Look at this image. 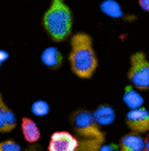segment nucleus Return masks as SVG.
Returning a JSON list of instances; mask_svg holds the SVG:
<instances>
[{"label":"nucleus","instance_id":"f257e3e1","mask_svg":"<svg viewBox=\"0 0 149 151\" xmlns=\"http://www.w3.org/2000/svg\"><path fill=\"white\" fill-rule=\"evenodd\" d=\"M71 69L80 79H90L95 74L98 66V60L95 55L91 37L88 34H76L71 39Z\"/></svg>","mask_w":149,"mask_h":151},{"label":"nucleus","instance_id":"f03ea898","mask_svg":"<svg viewBox=\"0 0 149 151\" xmlns=\"http://www.w3.org/2000/svg\"><path fill=\"white\" fill-rule=\"evenodd\" d=\"M43 29L55 42H64L72 32V12L64 0H51L43 15Z\"/></svg>","mask_w":149,"mask_h":151},{"label":"nucleus","instance_id":"7ed1b4c3","mask_svg":"<svg viewBox=\"0 0 149 151\" xmlns=\"http://www.w3.org/2000/svg\"><path fill=\"white\" fill-rule=\"evenodd\" d=\"M71 122L74 125V130L80 137V148L85 151L101 150L104 142V134L99 130L98 122L95 121L93 113L87 109H79L71 116Z\"/></svg>","mask_w":149,"mask_h":151},{"label":"nucleus","instance_id":"20e7f679","mask_svg":"<svg viewBox=\"0 0 149 151\" xmlns=\"http://www.w3.org/2000/svg\"><path fill=\"white\" fill-rule=\"evenodd\" d=\"M128 81L135 88L149 90V61L143 52H136L130 56Z\"/></svg>","mask_w":149,"mask_h":151},{"label":"nucleus","instance_id":"39448f33","mask_svg":"<svg viewBox=\"0 0 149 151\" xmlns=\"http://www.w3.org/2000/svg\"><path fill=\"white\" fill-rule=\"evenodd\" d=\"M80 148V140L69 132H55L50 137V151H76Z\"/></svg>","mask_w":149,"mask_h":151},{"label":"nucleus","instance_id":"423d86ee","mask_svg":"<svg viewBox=\"0 0 149 151\" xmlns=\"http://www.w3.org/2000/svg\"><path fill=\"white\" fill-rule=\"evenodd\" d=\"M125 121H127V125L133 132H138V134L149 132V111L146 108L141 106V108L130 109V113L127 114Z\"/></svg>","mask_w":149,"mask_h":151},{"label":"nucleus","instance_id":"0eeeda50","mask_svg":"<svg viewBox=\"0 0 149 151\" xmlns=\"http://www.w3.org/2000/svg\"><path fill=\"white\" fill-rule=\"evenodd\" d=\"M16 127V116L8 106L5 105L0 95V132H11Z\"/></svg>","mask_w":149,"mask_h":151},{"label":"nucleus","instance_id":"6e6552de","mask_svg":"<svg viewBox=\"0 0 149 151\" xmlns=\"http://www.w3.org/2000/svg\"><path fill=\"white\" fill-rule=\"evenodd\" d=\"M144 148H146V140L141 138L138 132L128 134L120 140V150L123 151H143Z\"/></svg>","mask_w":149,"mask_h":151},{"label":"nucleus","instance_id":"1a4fd4ad","mask_svg":"<svg viewBox=\"0 0 149 151\" xmlns=\"http://www.w3.org/2000/svg\"><path fill=\"white\" fill-rule=\"evenodd\" d=\"M21 130H23V135L27 143H35L40 140V130H38L37 124L32 119H29V117L21 119Z\"/></svg>","mask_w":149,"mask_h":151},{"label":"nucleus","instance_id":"9d476101","mask_svg":"<svg viewBox=\"0 0 149 151\" xmlns=\"http://www.w3.org/2000/svg\"><path fill=\"white\" fill-rule=\"evenodd\" d=\"M42 63L48 68H53V69L61 68V64H63L61 52H59L58 48H55V47H48V48L43 50V53H42Z\"/></svg>","mask_w":149,"mask_h":151},{"label":"nucleus","instance_id":"9b49d317","mask_svg":"<svg viewBox=\"0 0 149 151\" xmlns=\"http://www.w3.org/2000/svg\"><path fill=\"white\" fill-rule=\"evenodd\" d=\"M93 116H95V121L98 122V125H109L115 119V111L112 109L111 106L103 105V106H99L95 109Z\"/></svg>","mask_w":149,"mask_h":151},{"label":"nucleus","instance_id":"f8f14e48","mask_svg":"<svg viewBox=\"0 0 149 151\" xmlns=\"http://www.w3.org/2000/svg\"><path fill=\"white\" fill-rule=\"evenodd\" d=\"M123 101H125V105L128 106L130 109H135V108L143 106V96L135 90L133 85L130 84L128 87H125V92H123Z\"/></svg>","mask_w":149,"mask_h":151},{"label":"nucleus","instance_id":"ddd939ff","mask_svg":"<svg viewBox=\"0 0 149 151\" xmlns=\"http://www.w3.org/2000/svg\"><path fill=\"white\" fill-rule=\"evenodd\" d=\"M101 12L104 13V15L111 16V18H120L123 15L122 6H120L115 0H104V2L101 3Z\"/></svg>","mask_w":149,"mask_h":151},{"label":"nucleus","instance_id":"4468645a","mask_svg":"<svg viewBox=\"0 0 149 151\" xmlns=\"http://www.w3.org/2000/svg\"><path fill=\"white\" fill-rule=\"evenodd\" d=\"M32 113L35 114V116H47V114L50 113V106L47 101H43V100H37V101H34L32 105Z\"/></svg>","mask_w":149,"mask_h":151},{"label":"nucleus","instance_id":"2eb2a0df","mask_svg":"<svg viewBox=\"0 0 149 151\" xmlns=\"http://www.w3.org/2000/svg\"><path fill=\"white\" fill-rule=\"evenodd\" d=\"M21 146L18 145L15 140H6L0 143V151H19Z\"/></svg>","mask_w":149,"mask_h":151},{"label":"nucleus","instance_id":"dca6fc26","mask_svg":"<svg viewBox=\"0 0 149 151\" xmlns=\"http://www.w3.org/2000/svg\"><path fill=\"white\" fill-rule=\"evenodd\" d=\"M138 3L144 12H149V0H138Z\"/></svg>","mask_w":149,"mask_h":151},{"label":"nucleus","instance_id":"f3484780","mask_svg":"<svg viewBox=\"0 0 149 151\" xmlns=\"http://www.w3.org/2000/svg\"><path fill=\"white\" fill-rule=\"evenodd\" d=\"M6 58H8V53L6 52H3V50H0V63H3Z\"/></svg>","mask_w":149,"mask_h":151},{"label":"nucleus","instance_id":"a211bd4d","mask_svg":"<svg viewBox=\"0 0 149 151\" xmlns=\"http://www.w3.org/2000/svg\"><path fill=\"white\" fill-rule=\"evenodd\" d=\"M101 150H117V146H114V145H108V146H101Z\"/></svg>","mask_w":149,"mask_h":151},{"label":"nucleus","instance_id":"6ab92c4d","mask_svg":"<svg viewBox=\"0 0 149 151\" xmlns=\"http://www.w3.org/2000/svg\"><path fill=\"white\" fill-rule=\"evenodd\" d=\"M144 150H148V151H149V137L146 138V148H144Z\"/></svg>","mask_w":149,"mask_h":151},{"label":"nucleus","instance_id":"aec40b11","mask_svg":"<svg viewBox=\"0 0 149 151\" xmlns=\"http://www.w3.org/2000/svg\"><path fill=\"white\" fill-rule=\"evenodd\" d=\"M0 64H2V63H0Z\"/></svg>","mask_w":149,"mask_h":151}]
</instances>
